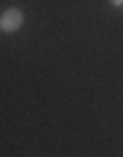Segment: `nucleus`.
<instances>
[{"instance_id": "nucleus-2", "label": "nucleus", "mask_w": 123, "mask_h": 157, "mask_svg": "<svg viewBox=\"0 0 123 157\" xmlns=\"http://www.w3.org/2000/svg\"><path fill=\"white\" fill-rule=\"evenodd\" d=\"M110 6L113 8H123V0H110Z\"/></svg>"}, {"instance_id": "nucleus-1", "label": "nucleus", "mask_w": 123, "mask_h": 157, "mask_svg": "<svg viewBox=\"0 0 123 157\" xmlns=\"http://www.w3.org/2000/svg\"><path fill=\"white\" fill-rule=\"evenodd\" d=\"M21 26H24V13H21V8H8V11L0 16V29H3V32L13 34V32H18Z\"/></svg>"}]
</instances>
